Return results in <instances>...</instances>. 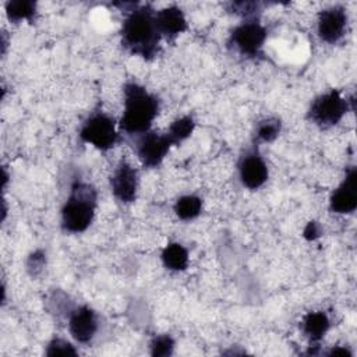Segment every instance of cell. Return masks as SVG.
<instances>
[{
	"label": "cell",
	"mask_w": 357,
	"mask_h": 357,
	"mask_svg": "<svg viewBox=\"0 0 357 357\" xmlns=\"http://www.w3.org/2000/svg\"><path fill=\"white\" fill-rule=\"evenodd\" d=\"M301 332L308 339L311 346H317V343L325 336V333L331 328V321L326 312L324 311H311L304 315L301 321Z\"/></svg>",
	"instance_id": "14"
},
{
	"label": "cell",
	"mask_w": 357,
	"mask_h": 357,
	"mask_svg": "<svg viewBox=\"0 0 357 357\" xmlns=\"http://www.w3.org/2000/svg\"><path fill=\"white\" fill-rule=\"evenodd\" d=\"M46 265V252L40 248L32 251L26 258V271L32 278H36L42 273Z\"/></svg>",
	"instance_id": "22"
},
{
	"label": "cell",
	"mask_w": 357,
	"mask_h": 357,
	"mask_svg": "<svg viewBox=\"0 0 357 357\" xmlns=\"http://www.w3.org/2000/svg\"><path fill=\"white\" fill-rule=\"evenodd\" d=\"M121 45L134 56L152 60L159 53L160 33L155 22V10L151 4L135 6L128 10L121 25Z\"/></svg>",
	"instance_id": "1"
},
{
	"label": "cell",
	"mask_w": 357,
	"mask_h": 357,
	"mask_svg": "<svg viewBox=\"0 0 357 357\" xmlns=\"http://www.w3.org/2000/svg\"><path fill=\"white\" fill-rule=\"evenodd\" d=\"M176 216L181 220H192L202 211V199L198 195L188 194L180 197L173 206Z\"/></svg>",
	"instance_id": "17"
},
{
	"label": "cell",
	"mask_w": 357,
	"mask_h": 357,
	"mask_svg": "<svg viewBox=\"0 0 357 357\" xmlns=\"http://www.w3.org/2000/svg\"><path fill=\"white\" fill-rule=\"evenodd\" d=\"M67 319L70 335L74 337V340L82 344L89 343L99 329L98 315L88 305L74 307Z\"/></svg>",
	"instance_id": "11"
},
{
	"label": "cell",
	"mask_w": 357,
	"mask_h": 357,
	"mask_svg": "<svg viewBox=\"0 0 357 357\" xmlns=\"http://www.w3.org/2000/svg\"><path fill=\"white\" fill-rule=\"evenodd\" d=\"M282 131V121L278 117H266L255 124L254 141L258 142H272Z\"/></svg>",
	"instance_id": "18"
},
{
	"label": "cell",
	"mask_w": 357,
	"mask_h": 357,
	"mask_svg": "<svg viewBox=\"0 0 357 357\" xmlns=\"http://www.w3.org/2000/svg\"><path fill=\"white\" fill-rule=\"evenodd\" d=\"M160 258H162L165 268L169 271H173V272L185 271L188 266V261H190L187 248L176 241L166 244V247L162 250Z\"/></svg>",
	"instance_id": "15"
},
{
	"label": "cell",
	"mask_w": 357,
	"mask_h": 357,
	"mask_svg": "<svg viewBox=\"0 0 357 357\" xmlns=\"http://www.w3.org/2000/svg\"><path fill=\"white\" fill-rule=\"evenodd\" d=\"M155 22L160 36L172 42L188 29L185 15L183 10L177 6H169L159 11H155Z\"/></svg>",
	"instance_id": "13"
},
{
	"label": "cell",
	"mask_w": 357,
	"mask_h": 357,
	"mask_svg": "<svg viewBox=\"0 0 357 357\" xmlns=\"http://www.w3.org/2000/svg\"><path fill=\"white\" fill-rule=\"evenodd\" d=\"M266 36V28L257 18H251L238 24L231 31L227 46L244 57H258Z\"/></svg>",
	"instance_id": "6"
},
{
	"label": "cell",
	"mask_w": 357,
	"mask_h": 357,
	"mask_svg": "<svg viewBox=\"0 0 357 357\" xmlns=\"http://www.w3.org/2000/svg\"><path fill=\"white\" fill-rule=\"evenodd\" d=\"M6 49H7V39H6V32L3 31V33H1V53L3 54L6 53Z\"/></svg>",
	"instance_id": "26"
},
{
	"label": "cell",
	"mask_w": 357,
	"mask_h": 357,
	"mask_svg": "<svg viewBox=\"0 0 357 357\" xmlns=\"http://www.w3.org/2000/svg\"><path fill=\"white\" fill-rule=\"evenodd\" d=\"M194 128H195L194 119L191 116H183L180 119H176L170 124V127L166 132L172 138V141L174 142V146H176L180 142H183L184 139H187L192 134Z\"/></svg>",
	"instance_id": "19"
},
{
	"label": "cell",
	"mask_w": 357,
	"mask_h": 357,
	"mask_svg": "<svg viewBox=\"0 0 357 357\" xmlns=\"http://www.w3.org/2000/svg\"><path fill=\"white\" fill-rule=\"evenodd\" d=\"M357 170L356 167H349L343 181L331 194L329 208L335 213L346 215L353 213L357 208V190H356Z\"/></svg>",
	"instance_id": "12"
},
{
	"label": "cell",
	"mask_w": 357,
	"mask_h": 357,
	"mask_svg": "<svg viewBox=\"0 0 357 357\" xmlns=\"http://www.w3.org/2000/svg\"><path fill=\"white\" fill-rule=\"evenodd\" d=\"M321 234H322V229H321L319 223H318V222H314V220L308 222L307 226L304 227V231H303L304 238H307V240H310V241L317 240L318 237H321Z\"/></svg>",
	"instance_id": "24"
},
{
	"label": "cell",
	"mask_w": 357,
	"mask_h": 357,
	"mask_svg": "<svg viewBox=\"0 0 357 357\" xmlns=\"http://www.w3.org/2000/svg\"><path fill=\"white\" fill-rule=\"evenodd\" d=\"M36 3L32 0H10L6 3V14L10 22L18 24L21 21H35Z\"/></svg>",
	"instance_id": "16"
},
{
	"label": "cell",
	"mask_w": 357,
	"mask_h": 357,
	"mask_svg": "<svg viewBox=\"0 0 357 357\" xmlns=\"http://www.w3.org/2000/svg\"><path fill=\"white\" fill-rule=\"evenodd\" d=\"M174 339L170 335H158L149 343V353L153 357H167L174 351Z\"/></svg>",
	"instance_id": "20"
},
{
	"label": "cell",
	"mask_w": 357,
	"mask_h": 357,
	"mask_svg": "<svg viewBox=\"0 0 357 357\" xmlns=\"http://www.w3.org/2000/svg\"><path fill=\"white\" fill-rule=\"evenodd\" d=\"M46 356L50 357H56V356H77L78 351L75 350V347L66 339L61 337H53L47 346H46Z\"/></svg>",
	"instance_id": "21"
},
{
	"label": "cell",
	"mask_w": 357,
	"mask_h": 357,
	"mask_svg": "<svg viewBox=\"0 0 357 357\" xmlns=\"http://www.w3.org/2000/svg\"><path fill=\"white\" fill-rule=\"evenodd\" d=\"M79 138L99 151L112 149L120 139L116 121L105 112H93L79 130Z\"/></svg>",
	"instance_id": "5"
},
{
	"label": "cell",
	"mask_w": 357,
	"mask_h": 357,
	"mask_svg": "<svg viewBox=\"0 0 357 357\" xmlns=\"http://www.w3.org/2000/svg\"><path fill=\"white\" fill-rule=\"evenodd\" d=\"M98 192L89 183L75 180L70 187V194L61 208V227L68 233L85 231L96 211Z\"/></svg>",
	"instance_id": "3"
},
{
	"label": "cell",
	"mask_w": 357,
	"mask_h": 357,
	"mask_svg": "<svg viewBox=\"0 0 357 357\" xmlns=\"http://www.w3.org/2000/svg\"><path fill=\"white\" fill-rule=\"evenodd\" d=\"M123 93L124 109L119 123L120 130L135 137L151 131L160 109L159 98L134 81L124 84Z\"/></svg>",
	"instance_id": "2"
},
{
	"label": "cell",
	"mask_w": 357,
	"mask_h": 357,
	"mask_svg": "<svg viewBox=\"0 0 357 357\" xmlns=\"http://www.w3.org/2000/svg\"><path fill=\"white\" fill-rule=\"evenodd\" d=\"M172 146H174V142L167 132L159 134L156 131H148L137 137L135 152L144 167L153 169L163 162Z\"/></svg>",
	"instance_id": "7"
},
{
	"label": "cell",
	"mask_w": 357,
	"mask_h": 357,
	"mask_svg": "<svg viewBox=\"0 0 357 357\" xmlns=\"http://www.w3.org/2000/svg\"><path fill=\"white\" fill-rule=\"evenodd\" d=\"M328 356H351V351L347 350L346 347H342V346H336V347H332L328 353Z\"/></svg>",
	"instance_id": "25"
},
{
	"label": "cell",
	"mask_w": 357,
	"mask_h": 357,
	"mask_svg": "<svg viewBox=\"0 0 357 357\" xmlns=\"http://www.w3.org/2000/svg\"><path fill=\"white\" fill-rule=\"evenodd\" d=\"M230 11L245 17L247 20L255 18V14L261 10V4L257 1H234L229 4Z\"/></svg>",
	"instance_id": "23"
},
{
	"label": "cell",
	"mask_w": 357,
	"mask_h": 357,
	"mask_svg": "<svg viewBox=\"0 0 357 357\" xmlns=\"http://www.w3.org/2000/svg\"><path fill=\"white\" fill-rule=\"evenodd\" d=\"M269 172L265 160L258 151H247L238 160V177L241 184L248 190L261 188L268 180Z\"/></svg>",
	"instance_id": "10"
},
{
	"label": "cell",
	"mask_w": 357,
	"mask_h": 357,
	"mask_svg": "<svg viewBox=\"0 0 357 357\" xmlns=\"http://www.w3.org/2000/svg\"><path fill=\"white\" fill-rule=\"evenodd\" d=\"M350 102L354 100H347L337 89H331L325 93L318 95L311 102L307 112V119L322 130L331 128L343 119V116L349 110Z\"/></svg>",
	"instance_id": "4"
},
{
	"label": "cell",
	"mask_w": 357,
	"mask_h": 357,
	"mask_svg": "<svg viewBox=\"0 0 357 357\" xmlns=\"http://www.w3.org/2000/svg\"><path fill=\"white\" fill-rule=\"evenodd\" d=\"M347 13L342 6H332L318 14L317 32L321 40L326 43H337L346 32Z\"/></svg>",
	"instance_id": "9"
},
{
	"label": "cell",
	"mask_w": 357,
	"mask_h": 357,
	"mask_svg": "<svg viewBox=\"0 0 357 357\" xmlns=\"http://www.w3.org/2000/svg\"><path fill=\"white\" fill-rule=\"evenodd\" d=\"M113 195L123 204H131L137 199L138 172L127 160H120L110 177Z\"/></svg>",
	"instance_id": "8"
}]
</instances>
